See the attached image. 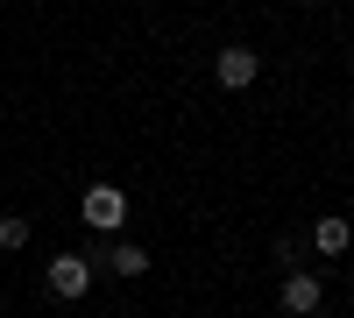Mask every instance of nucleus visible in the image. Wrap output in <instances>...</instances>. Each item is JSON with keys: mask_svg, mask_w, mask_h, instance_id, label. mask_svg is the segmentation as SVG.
I'll list each match as a JSON object with an SVG mask.
<instances>
[{"mask_svg": "<svg viewBox=\"0 0 354 318\" xmlns=\"http://www.w3.org/2000/svg\"><path fill=\"white\" fill-rule=\"evenodd\" d=\"M0 248H28V219H21V212L0 219Z\"/></svg>", "mask_w": 354, "mask_h": 318, "instance_id": "7", "label": "nucleus"}, {"mask_svg": "<svg viewBox=\"0 0 354 318\" xmlns=\"http://www.w3.org/2000/svg\"><path fill=\"white\" fill-rule=\"evenodd\" d=\"M142 269H149V248H135V241H121L106 255V276H142Z\"/></svg>", "mask_w": 354, "mask_h": 318, "instance_id": "6", "label": "nucleus"}, {"mask_svg": "<svg viewBox=\"0 0 354 318\" xmlns=\"http://www.w3.org/2000/svg\"><path fill=\"white\" fill-rule=\"evenodd\" d=\"M78 219L93 226V234H121V219H128V198L113 191V184H93V191L78 198Z\"/></svg>", "mask_w": 354, "mask_h": 318, "instance_id": "1", "label": "nucleus"}, {"mask_svg": "<svg viewBox=\"0 0 354 318\" xmlns=\"http://www.w3.org/2000/svg\"><path fill=\"white\" fill-rule=\"evenodd\" d=\"M298 255H305V241H298V234H283V241H277V269L290 276V269H298Z\"/></svg>", "mask_w": 354, "mask_h": 318, "instance_id": "8", "label": "nucleus"}, {"mask_svg": "<svg viewBox=\"0 0 354 318\" xmlns=\"http://www.w3.org/2000/svg\"><path fill=\"white\" fill-rule=\"evenodd\" d=\"M255 71H262V57H255L248 43H234V50H220V64H213V78L227 85V92H241V85H255Z\"/></svg>", "mask_w": 354, "mask_h": 318, "instance_id": "3", "label": "nucleus"}, {"mask_svg": "<svg viewBox=\"0 0 354 318\" xmlns=\"http://www.w3.org/2000/svg\"><path fill=\"white\" fill-rule=\"evenodd\" d=\"M312 248H319V255H347V248H354V226H347V219H319V226H312Z\"/></svg>", "mask_w": 354, "mask_h": 318, "instance_id": "5", "label": "nucleus"}, {"mask_svg": "<svg viewBox=\"0 0 354 318\" xmlns=\"http://www.w3.org/2000/svg\"><path fill=\"white\" fill-rule=\"evenodd\" d=\"M0 318H8V297H0Z\"/></svg>", "mask_w": 354, "mask_h": 318, "instance_id": "9", "label": "nucleus"}, {"mask_svg": "<svg viewBox=\"0 0 354 318\" xmlns=\"http://www.w3.org/2000/svg\"><path fill=\"white\" fill-rule=\"evenodd\" d=\"M93 262H85V255H57V262H50V290L57 297H85V290H93Z\"/></svg>", "mask_w": 354, "mask_h": 318, "instance_id": "2", "label": "nucleus"}, {"mask_svg": "<svg viewBox=\"0 0 354 318\" xmlns=\"http://www.w3.org/2000/svg\"><path fill=\"white\" fill-rule=\"evenodd\" d=\"M319 297H326V283H319V276H305V269H290V276H283V311H290V318H312Z\"/></svg>", "mask_w": 354, "mask_h": 318, "instance_id": "4", "label": "nucleus"}]
</instances>
